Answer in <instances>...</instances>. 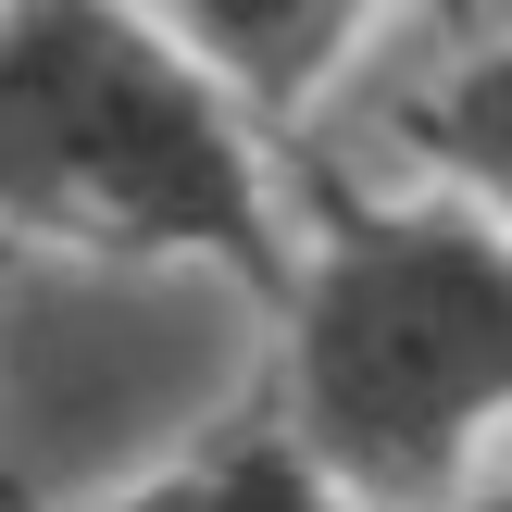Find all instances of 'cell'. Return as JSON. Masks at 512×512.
Returning <instances> with one entry per match:
<instances>
[{"label":"cell","mask_w":512,"mask_h":512,"mask_svg":"<svg viewBox=\"0 0 512 512\" xmlns=\"http://www.w3.org/2000/svg\"><path fill=\"white\" fill-rule=\"evenodd\" d=\"M288 225V388L263 400L338 512H438L512 425V238L438 188L300 175Z\"/></svg>","instance_id":"1"},{"label":"cell","mask_w":512,"mask_h":512,"mask_svg":"<svg viewBox=\"0 0 512 512\" xmlns=\"http://www.w3.org/2000/svg\"><path fill=\"white\" fill-rule=\"evenodd\" d=\"M0 250L100 263H225L250 300H288V200L225 88L113 0L0 13Z\"/></svg>","instance_id":"2"},{"label":"cell","mask_w":512,"mask_h":512,"mask_svg":"<svg viewBox=\"0 0 512 512\" xmlns=\"http://www.w3.org/2000/svg\"><path fill=\"white\" fill-rule=\"evenodd\" d=\"M363 88V125L400 138L413 188L463 200L488 238H512V25H400L363 38V63L338 75Z\"/></svg>","instance_id":"3"},{"label":"cell","mask_w":512,"mask_h":512,"mask_svg":"<svg viewBox=\"0 0 512 512\" xmlns=\"http://www.w3.org/2000/svg\"><path fill=\"white\" fill-rule=\"evenodd\" d=\"M163 38L225 88V113L250 138H300L325 113V88L363 63L375 25L350 0H200V13H163Z\"/></svg>","instance_id":"4"},{"label":"cell","mask_w":512,"mask_h":512,"mask_svg":"<svg viewBox=\"0 0 512 512\" xmlns=\"http://www.w3.org/2000/svg\"><path fill=\"white\" fill-rule=\"evenodd\" d=\"M100 512H338V500H325V475L288 450L275 413H238V425H213L188 463H163L150 488H125Z\"/></svg>","instance_id":"5"},{"label":"cell","mask_w":512,"mask_h":512,"mask_svg":"<svg viewBox=\"0 0 512 512\" xmlns=\"http://www.w3.org/2000/svg\"><path fill=\"white\" fill-rule=\"evenodd\" d=\"M0 275H13V250H0ZM0 512H38V500H25V475H13V463H0Z\"/></svg>","instance_id":"6"},{"label":"cell","mask_w":512,"mask_h":512,"mask_svg":"<svg viewBox=\"0 0 512 512\" xmlns=\"http://www.w3.org/2000/svg\"><path fill=\"white\" fill-rule=\"evenodd\" d=\"M438 512H512V488H463V500H438Z\"/></svg>","instance_id":"7"}]
</instances>
